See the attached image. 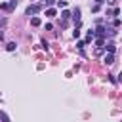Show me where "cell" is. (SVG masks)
Here are the masks:
<instances>
[{"instance_id":"6da1fadb","label":"cell","mask_w":122,"mask_h":122,"mask_svg":"<svg viewBox=\"0 0 122 122\" xmlns=\"http://www.w3.org/2000/svg\"><path fill=\"white\" fill-rule=\"evenodd\" d=\"M42 10V6L40 4H32V6H29L27 8V15H34V13H38Z\"/></svg>"},{"instance_id":"7a4b0ae2","label":"cell","mask_w":122,"mask_h":122,"mask_svg":"<svg viewBox=\"0 0 122 122\" xmlns=\"http://www.w3.org/2000/svg\"><path fill=\"white\" fill-rule=\"evenodd\" d=\"M72 19H74L76 23H80V8H74V11H72Z\"/></svg>"},{"instance_id":"3957f363","label":"cell","mask_w":122,"mask_h":122,"mask_svg":"<svg viewBox=\"0 0 122 122\" xmlns=\"http://www.w3.org/2000/svg\"><path fill=\"white\" fill-rule=\"evenodd\" d=\"M103 61H105V63H107V65H112V63H114V55H112V53H107V55H105V59H103Z\"/></svg>"},{"instance_id":"277c9868","label":"cell","mask_w":122,"mask_h":122,"mask_svg":"<svg viewBox=\"0 0 122 122\" xmlns=\"http://www.w3.org/2000/svg\"><path fill=\"white\" fill-rule=\"evenodd\" d=\"M105 32H107V29H105V27H101V25L95 29V34H99V38H103V34H105Z\"/></svg>"},{"instance_id":"5b68a950","label":"cell","mask_w":122,"mask_h":122,"mask_svg":"<svg viewBox=\"0 0 122 122\" xmlns=\"http://www.w3.org/2000/svg\"><path fill=\"white\" fill-rule=\"evenodd\" d=\"M105 50H107V51H109V53H114V50H116V46H114V44H112V42H109V44H107V46H105Z\"/></svg>"},{"instance_id":"8992f818","label":"cell","mask_w":122,"mask_h":122,"mask_svg":"<svg viewBox=\"0 0 122 122\" xmlns=\"http://www.w3.org/2000/svg\"><path fill=\"white\" fill-rule=\"evenodd\" d=\"M30 25H32V27H38V25H40V17H36V15L30 17Z\"/></svg>"},{"instance_id":"52a82bcc","label":"cell","mask_w":122,"mask_h":122,"mask_svg":"<svg viewBox=\"0 0 122 122\" xmlns=\"http://www.w3.org/2000/svg\"><path fill=\"white\" fill-rule=\"evenodd\" d=\"M15 48H17V44H15V42H8V46H6V50H8V51H13Z\"/></svg>"},{"instance_id":"ba28073f","label":"cell","mask_w":122,"mask_h":122,"mask_svg":"<svg viewBox=\"0 0 122 122\" xmlns=\"http://www.w3.org/2000/svg\"><path fill=\"white\" fill-rule=\"evenodd\" d=\"M46 15H48V17H55V10H53V8H48V10H46Z\"/></svg>"},{"instance_id":"9c48e42d","label":"cell","mask_w":122,"mask_h":122,"mask_svg":"<svg viewBox=\"0 0 122 122\" xmlns=\"http://www.w3.org/2000/svg\"><path fill=\"white\" fill-rule=\"evenodd\" d=\"M0 118H2V122H10V116H8L4 111H0Z\"/></svg>"},{"instance_id":"30bf717a","label":"cell","mask_w":122,"mask_h":122,"mask_svg":"<svg viewBox=\"0 0 122 122\" xmlns=\"http://www.w3.org/2000/svg\"><path fill=\"white\" fill-rule=\"evenodd\" d=\"M15 6H17V0H11V2L8 4V11H11V10L15 8Z\"/></svg>"},{"instance_id":"8fae6325","label":"cell","mask_w":122,"mask_h":122,"mask_svg":"<svg viewBox=\"0 0 122 122\" xmlns=\"http://www.w3.org/2000/svg\"><path fill=\"white\" fill-rule=\"evenodd\" d=\"M61 17H63V21H67V19H69V17H71V13H69V11H67V10H65V11H63V13H61Z\"/></svg>"},{"instance_id":"7c38bea8","label":"cell","mask_w":122,"mask_h":122,"mask_svg":"<svg viewBox=\"0 0 122 122\" xmlns=\"http://www.w3.org/2000/svg\"><path fill=\"white\" fill-rule=\"evenodd\" d=\"M72 36H74V38H80V30H78V27L74 29V32H72Z\"/></svg>"},{"instance_id":"4fadbf2b","label":"cell","mask_w":122,"mask_h":122,"mask_svg":"<svg viewBox=\"0 0 122 122\" xmlns=\"http://www.w3.org/2000/svg\"><path fill=\"white\" fill-rule=\"evenodd\" d=\"M57 6H59V8H65V6H67V2H65V0H59V2H57Z\"/></svg>"},{"instance_id":"5bb4252c","label":"cell","mask_w":122,"mask_h":122,"mask_svg":"<svg viewBox=\"0 0 122 122\" xmlns=\"http://www.w3.org/2000/svg\"><path fill=\"white\" fill-rule=\"evenodd\" d=\"M92 11H93V13L99 11V4H93V6H92Z\"/></svg>"},{"instance_id":"9a60e30c","label":"cell","mask_w":122,"mask_h":122,"mask_svg":"<svg viewBox=\"0 0 122 122\" xmlns=\"http://www.w3.org/2000/svg\"><path fill=\"white\" fill-rule=\"evenodd\" d=\"M95 44H97V46H103V44H105V40H103V38H97V40H95Z\"/></svg>"},{"instance_id":"2e32d148","label":"cell","mask_w":122,"mask_h":122,"mask_svg":"<svg viewBox=\"0 0 122 122\" xmlns=\"http://www.w3.org/2000/svg\"><path fill=\"white\" fill-rule=\"evenodd\" d=\"M103 2H105V0H95V4H99V6H101Z\"/></svg>"},{"instance_id":"e0dca14e","label":"cell","mask_w":122,"mask_h":122,"mask_svg":"<svg viewBox=\"0 0 122 122\" xmlns=\"http://www.w3.org/2000/svg\"><path fill=\"white\" fill-rule=\"evenodd\" d=\"M107 2H109V4H116V0H107Z\"/></svg>"},{"instance_id":"ac0fdd59","label":"cell","mask_w":122,"mask_h":122,"mask_svg":"<svg viewBox=\"0 0 122 122\" xmlns=\"http://www.w3.org/2000/svg\"><path fill=\"white\" fill-rule=\"evenodd\" d=\"M118 80H122V71H120V74H118Z\"/></svg>"},{"instance_id":"d6986e66","label":"cell","mask_w":122,"mask_h":122,"mask_svg":"<svg viewBox=\"0 0 122 122\" xmlns=\"http://www.w3.org/2000/svg\"><path fill=\"white\" fill-rule=\"evenodd\" d=\"M2 38H4V32H2V30H0V40H2Z\"/></svg>"}]
</instances>
